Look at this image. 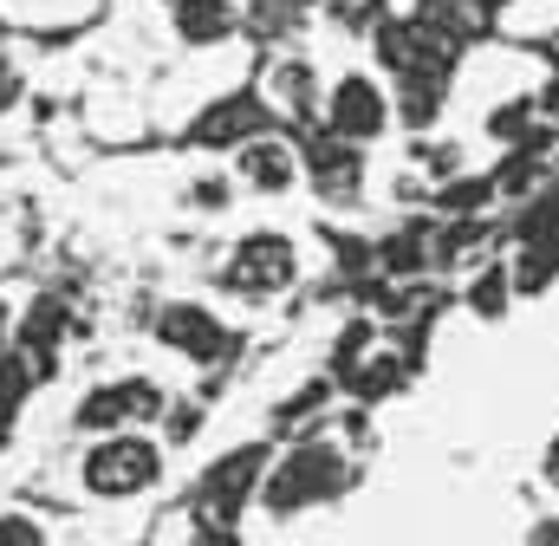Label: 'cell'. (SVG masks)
<instances>
[{
    "mask_svg": "<svg viewBox=\"0 0 559 546\" xmlns=\"http://www.w3.org/2000/svg\"><path fill=\"white\" fill-rule=\"evenodd\" d=\"M79 495L92 501H143L169 482V442H156L150 429H118V436H92L79 449V468H72Z\"/></svg>",
    "mask_w": 559,
    "mask_h": 546,
    "instance_id": "cell-1",
    "label": "cell"
},
{
    "mask_svg": "<svg viewBox=\"0 0 559 546\" xmlns=\"http://www.w3.org/2000/svg\"><path fill=\"white\" fill-rule=\"evenodd\" d=\"M345 488H352V455H345L338 442H325V436H306V442H293L280 462H267V475H261V508H267L274 521H293V514H312V508L338 501Z\"/></svg>",
    "mask_w": 559,
    "mask_h": 546,
    "instance_id": "cell-2",
    "label": "cell"
},
{
    "mask_svg": "<svg viewBox=\"0 0 559 546\" xmlns=\"http://www.w3.org/2000/svg\"><path fill=\"white\" fill-rule=\"evenodd\" d=\"M299 273H306V254H299V241L286 228H248V235L228 241V254L215 268V286L228 299H241V306H267V299L299 286Z\"/></svg>",
    "mask_w": 559,
    "mask_h": 546,
    "instance_id": "cell-3",
    "label": "cell"
},
{
    "mask_svg": "<svg viewBox=\"0 0 559 546\" xmlns=\"http://www.w3.org/2000/svg\"><path fill=\"white\" fill-rule=\"evenodd\" d=\"M163 410H169V391L150 371H124V378L85 384L72 397V416L66 423L92 442V436H118V429H150V423H163Z\"/></svg>",
    "mask_w": 559,
    "mask_h": 546,
    "instance_id": "cell-4",
    "label": "cell"
},
{
    "mask_svg": "<svg viewBox=\"0 0 559 546\" xmlns=\"http://www.w3.org/2000/svg\"><path fill=\"white\" fill-rule=\"evenodd\" d=\"M319 124L332 136H345V143H358V150H371V143H384L391 124H397V98H391V85H384L378 72L352 66V72H338V79L325 85Z\"/></svg>",
    "mask_w": 559,
    "mask_h": 546,
    "instance_id": "cell-5",
    "label": "cell"
},
{
    "mask_svg": "<svg viewBox=\"0 0 559 546\" xmlns=\"http://www.w3.org/2000/svg\"><path fill=\"white\" fill-rule=\"evenodd\" d=\"M261 475H267V449L261 442H241L222 462H209L202 482H195V521L202 527H235L241 508L261 501Z\"/></svg>",
    "mask_w": 559,
    "mask_h": 546,
    "instance_id": "cell-6",
    "label": "cell"
},
{
    "mask_svg": "<svg viewBox=\"0 0 559 546\" xmlns=\"http://www.w3.org/2000/svg\"><path fill=\"white\" fill-rule=\"evenodd\" d=\"M299 163H306V189H312L319 202L352 209V202L365 195V150L345 143V136H332L325 124L299 143Z\"/></svg>",
    "mask_w": 559,
    "mask_h": 546,
    "instance_id": "cell-7",
    "label": "cell"
},
{
    "mask_svg": "<svg viewBox=\"0 0 559 546\" xmlns=\"http://www.w3.org/2000/svg\"><path fill=\"white\" fill-rule=\"evenodd\" d=\"M156 345L176 352V358H189V365H215V358L235 345V332L222 325L215 306H202V299H169V306L156 312Z\"/></svg>",
    "mask_w": 559,
    "mask_h": 546,
    "instance_id": "cell-8",
    "label": "cell"
},
{
    "mask_svg": "<svg viewBox=\"0 0 559 546\" xmlns=\"http://www.w3.org/2000/svg\"><path fill=\"white\" fill-rule=\"evenodd\" d=\"M235 182H241L248 195H267V202H280V195H293V189L306 182L299 143H293V136H280V131L248 136V143L235 150Z\"/></svg>",
    "mask_w": 559,
    "mask_h": 546,
    "instance_id": "cell-9",
    "label": "cell"
},
{
    "mask_svg": "<svg viewBox=\"0 0 559 546\" xmlns=\"http://www.w3.org/2000/svg\"><path fill=\"white\" fill-rule=\"evenodd\" d=\"M261 131H274V105H267L261 92H235V98H222V105L202 111L195 143H209V150H241L248 136H261Z\"/></svg>",
    "mask_w": 559,
    "mask_h": 546,
    "instance_id": "cell-10",
    "label": "cell"
},
{
    "mask_svg": "<svg viewBox=\"0 0 559 546\" xmlns=\"http://www.w3.org/2000/svg\"><path fill=\"white\" fill-rule=\"evenodd\" d=\"M261 98L274 105V118H312L319 98H325V85H319L312 59H280L274 72H267V92Z\"/></svg>",
    "mask_w": 559,
    "mask_h": 546,
    "instance_id": "cell-11",
    "label": "cell"
},
{
    "mask_svg": "<svg viewBox=\"0 0 559 546\" xmlns=\"http://www.w3.org/2000/svg\"><path fill=\"white\" fill-rule=\"evenodd\" d=\"M169 26L182 46H222L235 33V0H169Z\"/></svg>",
    "mask_w": 559,
    "mask_h": 546,
    "instance_id": "cell-12",
    "label": "cell"
},
{
    "mask_svg": "<svg viewBox=\"0 0 559 546\" xmlns=\"http://www.w3.org/2000/svg\"><path fill=\"white\" fill-rule=\"evenodd\" d=\"M508 273H514V293H521V299L554 293V286H559V235H521Z\"/></svg>",
    "mask_w": 559,
    "mask_h": 546,
    "instance_id": "cell-13",
    "label": "cell"
},
{
    "mask_svg": "<svg viewBox=\"0 0 559 546\" xmlns=\"http://www.w3.org/2000/svg\"><path fill=\"white\" fill-rule=\"evenodd\" d=\"M514 299H521V293H514V273H508V261H481V268L468 273V286H462V306H468L481 325H501Z\"/></svg>",
    "mask_w": 559,
    "mask_h": 546,
    "instance_id": "cell-14",
    "label": "cell"
},
{
    "mask_svg": "<svg viewBox=\"0 0 559 546\" xmlns=\"http://www.w3.org/2000/svg\"><path fill=\"white\" fill-rule=\"evenodd\" d=\"M391 98H397V124L404 131H429L449 111V79H397Z\"/></svg>",
    "mask_w": 559,
    "mask_h": 546,
    "instance_id": "cell-15",
    "label": "cell"
},
{
    "mask_svg": "<svg viewBox=\"0 0 559 546\" xmlns=\"http://www.w3.org/2000/svg\"><path fill=\"white\" fill-rule=\"evenodd\" d=\"M319 13H325L332 33H345V39H371V33L391 20V0H325Z\"/></svg>",
    "mask_w": 559,
    "mask_h": 546,
    "instance_id": "cell-16",
    "label": "cell"
},
{
    "mask_svg": "<svg viewBox=\"0 0 559 546\" xmlns=\"http://www.w3.org/2000/svg\"><path fill=\"white\" fill-rule=\"evenodd\" d=\"M0 546H52L46 521L26 514V508H0Z\"/></svg>",
    "mask_w": 559,
    "mask_h": 546,
    "instance_id": "cell-17",
    "label": "cell"
},
{
    "mask_svg": "<svg viewBox=\"0 0 559 546\" xmlns=\"http://www.w3.org/2000/svg\"><path fill=\"white\" fill-rule=\"evenodd\" d=\"M527 546H559V514H547V521H534V534H527Z\"/></svg>",
    "mask_w": 559,
    "mask_h": 546,
    "instance_id": "cell-18",
    "label": "cell"
}]
</instances>
